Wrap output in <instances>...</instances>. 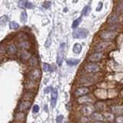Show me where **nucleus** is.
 Wrapping results in <instances>:
<instances>
[{"label":"nucleus","instance_id":"obj_25","mask_svg":"<svg viewBox=\"0 0 123 123\" xmlns=\"http://www.w3.org/2000/svg\"><path fill=\"white\" fill-rule=\"evenodd\" d=\"M81 51H82V46L80 45V44H78V43L75 44L74 47H73V52H74V53L79 54L81 52Z\"/></svg>","mask_w":123,"mask_h":123},{"label":"nucleus","instance_id":"obj_14","mask_svg":"<svg viewBox=\"0 0 123 123\" xmlns=\"http://www.w3.org/2000/svg\"><path fill=\"white\" fill-rule=\"evenodd\" d=\"M91 118L92 120H94L95 122H102L105 120L103 115L99 113V112H94L91 115Z\"/></svg>","mask_w":123,"mask_h":123},{"label":"nucleus","instance_id":"obj_31","mask_svg":"<svg viewBox=\"0 0 123 123\" xmlns=\"http://www.w3.org/2000/svg\"><path fill=\"white\" fill-rule=\"evenodd\" d=\"M43 70L45 72L50 71V66L48 63H43Z\"/></svg>","mask_w":123,"mask_h":123},{"label":"nucleus","instance_id":"obj_37","mask_svg":"<svg viewBox=\"0 0 123 123\" xmlns=\"http://www.w3.org/2000/svg\"><path fill=\"white\" fill-rule=\"evenodd\" d=\"M26 7L28 8V9H32L33 8V5L31 2H26Z\"/></svg>","mask_w":123,"mask_h":123},{"label":"nucleus","instance_id":"obj_33","mask_svg":"<svg viewBox=\"0 0 123 123\" xmlns=\"http://www.w3.org/2000/svg\"><path fill=\"white\" fill-rule=\"evenodd\" d=\"M62 120H63V116L62 115H59L57 116V118H56V122L57 123H62Z\"/></svg>","mask_w":123,"mask_h":123},{"label":"nucleus","instance_id":"obj_7","mask_svg":"<svg viewBox=\"0 0 123 123\" xmlns=\"http://www.w3.org/2000/svg\"><path fill=\"white\" fill-rule=\"evenodd\" d=\"M94 102V99L91 97L90 95H82V96H80L77 99V103L79 105H88L91 104Z\"/></svg>","mask_w":123,"mask_h":123},{"label":"nucleus","instance_id":"obj_28","mask_svg":"<svg viewBox=\"0 0 123 123\" xmlns=\"http://www.w3.org/2000/svg\"><path fill=\"white\" fill-rule=\"evenodd\" d=\"M20 19H21V22L25 23L27 20V14L26 12H22L21 13V16H20Z\"/></svg>","mask_w":123,"mask_h":123},{"label":"nucleus","instance_id":"obj_34","mask_svg":"<svg viewBox=\"0 0 123 123\" xmlns=\"http://www.w3.org/2000/svg\"><path fill=\"white\" fill-rule=\"evenodd\" d=\"M116 122L117 123H123V115H119L116 118Z\"/></svg>","mask_w":123,"mask_h":123},{"label":"nucleus","instance_id":"obj_3","mask_svg":"<svg viewBox=\"0 0 123 123\" xmlns=\"http://www.w3.org/2000/svg\"><path fill=\"white\" fill-rule=\"evenodd\" d=\"M31 106H32V102L31 101L22 100L18 105V107H17V112H25L27 110H29Z\"/></svg>","mask_w":123,"mask_h":123},{"label":"nucleus","instance_id":"obj_23","mask_svg":"<svg viewBox=\"0 0 123 123\" xmlns=\"http://www.w3.org/2000/svg\"><path fill=\"white\" fill-rule=\"evenodd\" d=\"M104 118L105 120H107L108 122H112L114 120V115L112 114V113H109V112H105V113L104 114Z\"/></svg>","mask_w":123,"mask_h":123},{"label":"nucleus","instance_id":"obj_16","mask_svg":"<svg viewBox=\"0 0 123 123\" xmlns=\"http://www.w3.org/2000/svg\"><path fill=\"white\" fill-rule=\"evenodd\" d=\"M17 47L15 46V44H9V45L6 48V52L9 55V56H13L17 52Z\"/></svg>","mask_w":123,"mask_h":123},{"label":"nucleus","instance_id":"obj_18","mask_svg":"<svg viewBox=\"0 0 123 123\" xmlns=\"http://www.w3.org/2000/svg\"><path fill=\"white\" fill-rule=\"evenodd\" d=\"M58 98V92L56 88H53L52 91V98H51V105H52V107H55L56 105Z\"/></svg>","mask_w":123,"mask_h":123},{"label":"nucleus","instance_id":"obj_8","mask_svg":"<svg viewBox=\"0 0 123 123\" xmlns=\"http://www.w3.org/2000/svg\"><path fill=\"white\" fill-rule=\"evenodd\" d=\"M66 47V43H62L59 47V52H58V56H57V63L59 66H61L62 63Z\"/></svg>","mask_w":123,"mask_h":123},{"label":"nucleus","instance_id":"obj_5","mask_svg":"<svg viewBox=\"0 0 123 123\" xmlns=\"http://www.w3.org/2000/svg\"><path fill=\"white\" fill-rule=\"evenodd\" d=\"M88 31L85 29H78L74 31L72 33V36L74 39H85L88 36Z\"/></svg>","mask_w":123,"mask_h":123},{"label":"nucleus","instance_id":"obj_11","mask_svg":"<svg viewBox=\"0 0 123 123\" xmlns=\"http://www.w3.org/2000/svg\"><path fill=\"white\" fill-rule=\"evenodd\" d=\"M112 45V44L111 42H101L95 46V51H97V52H102V51H105V50L108 49L109 47H111Z\"/></svg>","mask_w":123,"mask_h":123},{"label":"nucleus","instance_id":"obj_1","mask_svg":"<svg viewBox=\"0 0 123 123\" xmlns=\"http://www.w3.org/2000/svg\"><path fill=\"white\" fill-rule=\"evenodd\" d=\"M42 76V72L39 69H37V68H34L33 69L31 70L29 74H28V78L31 80L38 82Z\"/></svg>","mask_w":123,"mask_h":123},{"label":"nucleus","instance_id":"obj_4","mask_svg":"<svg viewBox=\"0 0 123 123\" xmlns=\"http://www.w3.org/2000/svg\"><path fill=\"white\" fill-rule=\"evenodd\" d=\"M24 87H25V89L27 91L34 92L38 88V84H37V82L29 79L28 78V79L25 82V83H24Z\"/></svg>","mask_w":123,"mask_h":123},{"label":"nucleus","instance_id":"obj_13","mask_svg":"<svg viewBox=\"0 0 123 123\" xmlns=\"http://www.w3.org/2000/svg\"><path fill=\"white\" fill-rule=\"evenodd\" d=\"M102 57H103V54L102 52H95L89 56L88 59L89 62H95L100 61L102 59Z\"/></svg>","mask_w":123,"mask_h":123},{"label":"nucleus","instance_id":"obj_29","mask_svg":"<svg viewBox=\"0 0 123 123\" xmlns=\"http://www.w3.org/2000/svg\"><path fill=\"white\" fill-rule=\"evenodd\" d=\"M19 24L16 23V22H11L9 23V28L11 29H17L19 28Z\"/></svg>","mask_w":123,"mask_h":123},{"label":"nucleus","instance_id":"obj_35","mask_svg":"<svg viewBox=\"0 0 123 123\" xmlns=\"http://www.w3.org/2000/svg\"><path fill=\"white\" fill-rule=\"evenodd\" d=\"M32 111H33L34 113H37V112L39 111V105H34Z\"/></svg>","mask_w":123,"mask_h":123},{"label":"nucleus","instance_id":"obj_36","mask_svg":"<svg viewBox=\"0 0 123 123\" xmlns=\"http://www.w3.org/2000/svg\"><path fill=\"white\" fill-rule=\"evenodd\" d=\"M116 11H117L118 13L122 12L123 11V4H118V7H117V9H116Z\"/></svg>","mask_w":123,"mask_h":123},{"label":"nucleus","instance_id":"obj_32","mask_svg":"<svg viewBox=\"0 0 123 123\" xmlns=\"http://www.w3.org/2000/svg\"><path fill=\"white\" fill-rule=\"evenodd\" d=\"M26 0H21V1H20L19 3V7L20 8H25L26 7Z\"/></svg>","mask_w":123,"mask_h":123},{"label":"nucleus","instance_id":"obj_9","mask_svg":"<svg viewBox=\"0 0 123 123\" xmlns=\"http://www.w3.org/2000/svg\"><path fill=\"white\" fill-rule=\"evenodd\" d=\"M100 38L105 41H109L115 39L116 36V33L113 32H110V31H104L100 33Z\"/></svg>","mask_w":123,"mask_h":123},{"label":"nucleus","instance_id":"obj_17","mask_svg":"<svg viewBox=\"0 0 123 123\" xmlns=\"http://www.w3.org/2000/svg\"><path fill=\"white\" fill-rule=\"evenodd\" d=\"M111 111L114 114L122 115L123 114V105H114V106H112Z\"/></svg>","mask_w":123,"mask_h":123},{"label":"nucleus","instance_id":"obj_2","mask_svg":"<svg viewBox=\"0 0 123 123\" xmlns=\"http://www.w3.org/2000/svg\"><path fill=\"white\" fill-rule=\"evenodd\" d=\"M95 110V106H93L92 105L88 104V105H84L81 107L80 112L83 116H88L93 113Z\"/></svg>","mask_w":123,"mask_h":123},{"label":"nucleus","instance_id":"obj_6","mask_svg":"<svg viewBox=\"0 0 123 123\" xmlns=\"http://www.w3.org/2000/svg\"><path fill=\"white\" fill-rule=\"evenodd\" d=\"M84 69L88 73H96L100 70V68L95 63H88L85 66Z\"/></svg>","mask_w":123,"mask_h":123},{"label":"nucleus","instance_id":"obj_20","mask_svg":"<svg viewBox=\"0 0 123 123\" xmlns=\"http://www.w3.org/2000/svg\"><path fill=\"white\" fill-rule=\"evenodd\" d=\"M32 56H31V53L29 52H28V51H26V50H22V52H21V59L22 61H28L29 59H30V57Z\"/></svg>","mask_w":123,"mask_h":123},{"label":"nucleus","instance_id":"obj_22","mask_svg":"<svg viewBox=\"0 0 123 123\" xmlns=\"http://www.w3.org/2000/svg\"><path fill=\"white\" fill-rule=\"evenodd\" d=\"M80 60L79 59H69L66 61L67 64L69 65L70 66H76L77 64L79 63Z\"/></svg>","mask_w":123,"mask_h":123},{"label":"nucleus","instance_id":"obj_27","mask_svg":"<svg viewBox=\"0 0 123 123\" xmlns=\"http://www.w3.org/2000/svg\"><path fill=\"white\" fill-rule=\"evenodd\" d=\"M104 107H105V105L101 102H97L95 105V108H97V109H98V110H103Z\"/></svg>","mask_w":123,"mask_h":123},{"label":"nucleus","instance_id":"obj_26","mask_svg":"<svg viewBox=\"0 0 123 123\" xmlns=\"http://www.w3.org/2000/svg\"><path fill=\"white\" fill-rule=\"evenodd\" d=\"M90 11H91L90 6L89 5L85 6V7L84 8V9L82 10V14H83V15H88V14H89Z\"/></svg>","mask_w":123,"mask_h":123},{"label":"nucleus","instance_id":"obj_12","mask_svg":"<svg viewBox=\"0 0 123 123\" xmlns=\"http://www.w3.org/2000/svg\"><path fill=\"white\" fill-rule=\"evenodd\" d=\"M26 114L23 112H17L14 115V122L22 123L26 121Z\"/></svg>","mask_w":123,"mask_h":123},{"label":"nucleus","instance_id":"obj_10","mask_svg":"<svg viewBox=\"0 0 123 123\" xmlns=\"http://www.w3.org/2000/svg\"><path fill=\"white\" fill-rule=\"evenodd\" d=\"M89 92V88L86 86H81L77 88L76 90L74 92V95L76 97L78 98L80 96H82V95H85L88 94Z\"/></svg>","mask_w":123,"mask_h":123},{"label":"nucleus","instance_id":"obj_39","mask_svg":"<svg viewBox=\"0 0 123 123\" xmlns=\"http://www.w3.org/2000/svg\"><path fill=\"white\" fill-rule=\"evenodd\" d=\"M50 89H51V87H48V88H45V93H49L50 92Z\"/></svg>","mask_w":123,"mask_h":123},{"label":"nucleus","instance_id":"obj_40","mask_svg":"<svg viewBox=\"0 0 123 123\" xmlns=\"http://www.w3.org/2000/svg\"><path fill=\"white\" fill-rule=\"evenodd\" d=\"M92 123H104V122H94Z\"/></svg>","mask_w":123,"mask_h":123},{"label":"nucleus","instance_id":"obj_19","mask_svg":"<svg viewBox=\"0 0 123 123\" xmlns=\"http://www.w3.org/2000/svg\"><path fill=\"white\" fill-rule=\"evenodd\" d=\"M38 63H39L38 58H37L36 56H31L30 59H29V66H32V67H36V66H37Z\"/></svg>","mask_w":123,"mask_h":123},{"label":"nucleus","instance_id":"obj_15","mask_svg":"<svg viewBox=\"0 0 123 123\" xmlns=\"http://www.w3.org/2000/svg\"><path fill=\"white\" fill-rule=\"evenodd\" d=\"M35 96V92L32 91H27L22 95V100H28L32 102Z\"/></svg>","mask_w":123,"mask_h":123},{"label":"nucleus","instance_id":"obj_38","mask_svg":"<svg viewBox=\"0 0 123 123\" xmlns=\"http://www.w3.org/2000/svg\"><path fill=\"white\" fill-rule=\"evenodd\" d=\"M50 5H51V3H50L49 2H46L45 3H44L43 6H44V7H45L46 9H48V8H49Z\"/></svg>","mask_w":123,"mask_h":123},{"label":"nucleus","instance_id":"obj_30","mask_svg":"<svg viewBox=\"0 0 123 123\" xmlns=\"http://www.w3.org/2000/svg\"><path fill=\"white\" fill-rule=\"evenodd\" d=\"M81 22V19H76L75 21L73 22L72 23V28L73 29H76L77 28V27L78 26V25H79V23Z\"/></svg>","mask_w":123,"mask_h":123},{"label":"nucleus","instance_id":"obj_24","mask_svg":"<svg viewBox=\"0 0 123 123\" xmlns=\"http://www.w3.org/2000/svg\"><path fill=\"white\" fill-rule=\"evenodd\" d=\"M118 19V15L117 14H114L109 16V18L108 19V23H114L115 22H117V20Z\"/></svg>","mask_w":123,"mask_h":123},{"label":"nucleus","instance_id":"obj_21","mask_svg":"<svg viewBox=\"0 0 123 123\" xmlns=\"http://www.w3.org/2000/svg\"><path fill=\"white\" fill-rule=\"evenodd\" d=\"M19 46L20 48H22V49L26 50V49H29L31 47V44H30V42H27V41H22V42H19Z\"/></svg>","mask_w":123,"mask_h":123},{"label":"nucleus","instance_id":"obj_41","mask_svg":"<svg viewBox=\"0 0 123 123\" xmlns=\"http://www.w3.org/2000/svg\"><path fill=\"white\" fill-rule=\"evenodd\" d=\"M13 123H19V122H13Z\"/></svg>","mask_w":123,"mask_h":123}]
</instances>
